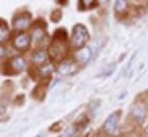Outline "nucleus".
<instances>
[{"instance_id": "nucleus-1", "label": "nucleus", "mask_w": 148, "mask_h": 137, "mask_svg": "<svg viewBox=\"0 0 148 137\" xmlns=\"http://www.w3.org/2000/svg\"><path fill=\"white\" fill-rule=\"evenodd\" d=\"M89 41V32L83 24H76L72 28V45L74 48H83Z\"/></svg>"}, {"instance_id": "nucleus-2", "label": "nucleus", "mask_w": 148, "mask_h": 137, "mask_svg": "<svg viewBox=\"0 0 148 137\" xmlns=\"http://www.w3.org/2000/svg\"><path fill=\"white\" fill-rule=\"evenodd\" d=\"M67 43L61 39H56L52 45H50V48H48V56L52 58V59H63L65 58V54H67Z\"/></svg>"}, {"instance_id": "nucleus-3", "label": "nucleus", "mask_w": 148, "mask_h": 137, "mask_svg": "<svg viewBox=\"0 0 148 137\" xmlns=\"http://www.w3.org/2000/svg\"><path fill=\"white\" fill-rule=\"evenodd\" d=\"M30 22H32V15L28 11H21L13 17V26H15V30H18V34L24 32L30 26Z\"/></svg>"}, {"instance_id": "nucleus-4", "label": "nucleus", "mask_w": 148, "mask_h": 137, "mask_svg": "<svg viewBox=\"0 0 148 137\" xmlns=\"http://www.w3.org/2000/svg\"><path fill=\"white\" fill-rule=\"evenodd\" d=\"M119 122H120V111H113L108 119H106V122H104V132H106V134H111V135L117 134Z\"/></svg>"}, {"instance_id": "nucleus-5", "label": "nucleus", "mask_w": 148, "mask_h": 137, "mask_svg": "<svg viewBox=\"0 0 148 137\" xmlns=\"http://www.w3.org/2000/svg\"><path fill=\"white\" fill-rule=\"evenodd\" d=\"M30 45H32V35L24 34V32L17 34L15 39H13V47L17 50H26V48H30Z\"/></svg>"}, {"instance_id": "nucleus-6", "label": "nucleus", "mask_w": 148, "mask_h": 137, "mask_svg": "<svg viewBox=\"0 0 148 137\" xmlns=\"http://www.w3.org/2000/svg\"><path fill=\"white\" fill-rule=\"evenodd\" d=\"M9 67H11L13 71H26V68H28V61H26L24 58L17 56V58H13V59H11Z\"/></svg>"}, {"instance_id": "nucleus-7", "label": "nucleus", "mask_w": 148, "mask_h": 137, "mask_svg": "<svg viewBox=\"0 0 148 137\" xmlns=\"http://www.w3.org/2000/svg\"><path fill=\"white\" fill-rule=\"evenodd\" d=\"M145 106H141V104H135V106H133V109H132V117L135 119L137 122H143L145 121Z\"/></svg>"}, {"instance_id": "nucleus-8", "label": "nucleus", "mask_w": 148, "mask_h": 137, "mask_svg": "<svg viewBox=\"0 0 148 137\" xmlns=\"http://www.w3.org/2000/svg\"><path fill=\"white\" fill-rule=\"evenodd\" d=\"M74 71V61L71 59H67V61H61V65H59V72L61 74H69V72Z\"/></svg>"}, {"instance_id": "nucleus-9", "label": "nucleus", "mask_w": 148, "mask_h": 137, "mask_svg": "<svg viewBox=\"0 0 148 137\" xmlns=\"http://www.w3.org/2000/svg\"><path fill=\"white\" fill-rule=\"evenodd\" d=\"M52 72H54V67L50 65V63H45V65L39 67V74H41V76H50Z\"/></svg>"}, {"instance_id": "nucleus-10", "label": "nucleus", "mask_w": 148, "mask_h": 137, "mask_svg": "<svg viewBox=\"0 0 148 137\" xmlns=\"http://www.w3.org/2000/svg\"><path fill=\"white\" fill-rule=\"evenodd\" d=\"M8 35H9V30H8L6 22L0 21V43H4V41L8 39Z\"/></svg>"}, {"instance_id": "nucleus-11", "label": "nucleus", "mask_w": 148, "mask_h": 137, "mask_svg": "<svg viewBox=\"0 0 148 137\" xmlns=\"http://www.w3.org/2000/svg\"><path fill=\"white\" fill-rule=\"evenodd\" d=\"M46 58H48V52H41V50H39V52L34 54V61L35 63H43V65H45Z\"/></svg>"}, {"instance_id": "nucleus-12", "label": "nucleus", "mask_w": 148, "mask_h": 137, "mask_svg": "<svg viewBox=\"0 0 148 137\" xmlns=\"http://www.w3.org/2000/svg\"><path fill=\"white\" fill-rule=\"evenodd\" d=\"M78 59H80L82 63H87V59H91V50H80Z\"/></svg>"}, {"instance_id": "nucleus-13", "label": "nucleus", "mask_w": 148, "mask_h": 137, "mask_svg": "<svg viewBox=\"0 0 148 137\" xmlns=\"http://www.w3.org/2000/svg\"><path fill=\"white\" fill-rule=\"evenodd\" d=\"M78 6H80V10H87V8H96V6H98V2H92V0L87 2V0H82Z\"/></svg>"}, {"instance_id": "nucleus-14", "label": "nucleus", "mask_w": 148, "mask_h": 137, "mask_svg": "<svg viewBox=\"0 0 148 137\" xmlns=\"http://www.w3.org/2000/svg\"><path fill=\"white\" fill-rule=\"evenodd\" d=\"M126 6H128L126 2H115V10H117V13L126 11Z\"/></svg>"}, {"instance_id": "nucleus-15", "label": "nucleus", "mask_w": 148, "mask_h": 137, "mask_svg": "<svg viewBox=\"0 0 148 137\" xmlns=\"http://www.w3.org/2000/svg\"><path fill=\"white\" fill-rule=\"evenodd\" d=\"M6 47H4V45H0V59H2V58H6Z\"/></svg>"}]
</instances>
